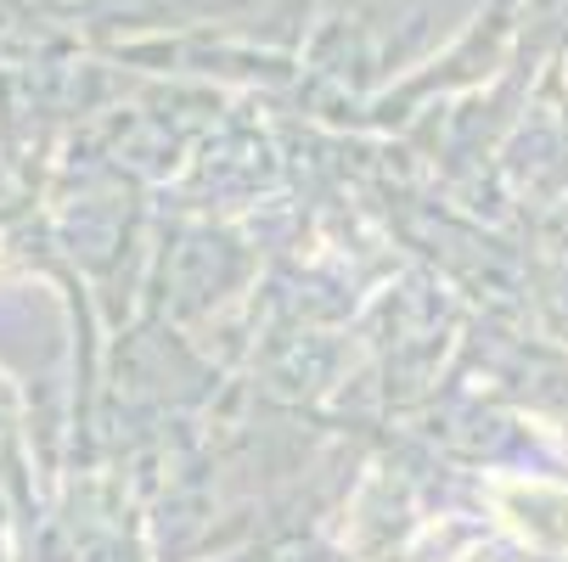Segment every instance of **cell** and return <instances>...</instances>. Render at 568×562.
<instances>
[{"mask_svg": "<svg viewBox=\"0 0 568 562\" xmlns=\"http://www.w3.org/2000/svg\"><path fill=\"white\" fill-rule=\"evenodd\" d=\"M490 501L501 512V523L540 545V551H568V490L557 484H513V478H501V484H490Z\"/></svg>", "mask_w": 568, "mask_h": 562, "instance_id": "obj_1", "label": "cell"}]
</instances>
